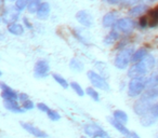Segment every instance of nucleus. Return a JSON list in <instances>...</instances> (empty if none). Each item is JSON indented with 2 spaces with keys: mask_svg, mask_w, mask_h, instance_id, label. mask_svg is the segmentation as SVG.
Here are the masks:
<instances>
[{
  "mask_svg": "<svg viewBox=\"0 0 158 138\" xmlns=\"http://www.w3.org/2000/svg\"><path fill=\"white\" fill-rule=\"evenodd\" d=\"M145 89H146V78H133L128 84V95L130 97H136L139 95H142Z\"/></svg>",
  "mask_w": 158,
  "mask_h": 138,
  "instance_id": "7ed1b4c3",
  "label": "nucleus"
},
{
  "mask_svg": "<svg viewBox=\"0 0 158 138\" xmlns=\"http://www.w3.org/2000/svg\"><path fill=\"white\" fill-rule=\"evenodd\" d=\"M52 77H53V79H54L55 81H56L63 89H67L68 88V82L66 81V80L64 79L62 76H60L59 73H53Z\"/></svg>",
  "mask_w": 158,
  "mask_h": 138,
  "instance_id": "bb28decb",
  "label": "nucleus"
},
{
  "mask_svg": "<svg viewBox=\"0 0 158 138\" xmlns=\"http://www.w3.org/2000/svg\"><path fill=\"white\" fill-rule=\"evenodd\" d=\"M69 67L72 70L76 71V73H81L82 70H84V64H82V61H80L79 59L77 58H73L72 61H69Z\"/></svg>",
  "mask_w": 158,
  "mask_h": 138,
  "instance_id": "4be33fe9",
  "label": "nucleus"
},
{
  "mask_svg": "<svg viewBox=\"0 0 158 138\" xmlns=\"http://www.w3.org/2000/svg\"><path fill=\"white\" fill-rule=\"evenodd\" d=\"M158 86V71L152 73L148 78H146V90Z\"/></svg>",
  "mask_w": 158,
  "mask_h": 138,
  "instance_id": "aec40b11",
  "label": "nucleus"
},
{
  "mask_svg": "<svg viewBox=\"0 0 158 138\" xmlns=\"http://www.w3.org/2000/svg\"><path fill=\"white\" fill-rule=\"evenodd\" d=\"M76 20L81 25L86 27H90L93 24V18L88 11L86 10H80L76 13Z\"/></svg>",
  "mask_w": 158,
  "mask_h": 138,
  "instance_id": "9b49d317",
  "label": "nucleus"
},
{
  "mask_svg": "<svg viewBox=\"0 0 158 138\" xmlns=\"http://www.w3.org/2000/svg\"><path fill=\"white\" fill-rule=\"evenodd\" d=\"M1 76H2V73H1V71H0V77H1Z\"/></svg>",
  "mask_w": 158,
  "mask_h": 138,
  "instance_id": "a19ab883",
  "label": "nucleus"
},
{
  "mask_svg": "<svg viewBox=\"0 0 158 138\" xmlns=\"http://www.w3.org/2000/svg\"><path fill=\"white\" fill-rule=\"evenodd\" d=\"M70 88H72L73 90L75 91V93H76L77 95H79L80 97H82L85 95V91L82 90L80 84L77 83V82H72V83H70Z\"/></svg>",
  "mask_w": 158,
  "mask_h": 138,
  "instance_id": "cd10ccee",
  "label": "nucleus"
},
{
  "mask_svg": "<svg viewBox=\"0 0 158 138\" xmlns=\"http://www.w3.org/2000/svg\"><path fill=\"white\" fill-rule=\"evenodd\" d=\"M134 25L135 24H134V22L131 18H120V20H118L115 23L114 30H119L123 34H130L134 29Z\"/></svg>",
  "mask_w": 158,
  "mask_h": 138,
  "instance_id": "6e6552de",
  "label": "nucleus"
},
{
  "mask_svg": "<svg viewBox=\"0 0 158 138\" xmlns=\"http://www.w3.org/2000/svg\"><path fill=\"white\" fill-rule=\"evenodd\" d=\"M133 54V46H128L123 50H120V52L116 55L114 59V65L116 66L118 69H126L129 65V63L131 61V57Z\"/></svg>",
  "mask_w": 158,
  "mask_h": 138,
  "instance_id": "f03ea898",
  "label": "nucleus"
},
{
  "mask_svg": "<svg viewBox=\"0 0 158 138\" xmlns=\"http://www.w3.org/2000/svg\"><path fill=\"white\" fill-rule=\"evenodd\" d=\"M139 25L141 26V28H145L147 26V18L146 15H143L140 18V21H139Z\"/></svg>",
  "mask_w": 158,
  "mask_h": 138,
  "instance_id": "473e14b6",
  "label": "nucleus"
},
{
  "mask_svg": "<svg viewBox=\"0 0 158 138\" xmlns=\"http://www.w3.org/2000/svg\"><path fill=\"white\" fill-rule=\"evenodd\" d=\"M37 108L40 110V111L46 112V113H48V112L50 111V108H49L48 106H47L46 104H44V103H39V104H37Z\"/></svg>",
  "mask_w": 158,
  "mask_h": 138,
  "instance_id": "2f4dec72",
  "label": "nucleus"
},
{
  "mask_svg": "<svg viewBox=\"0 0 158 138\" xmlns=\"http://www.w3.org/2000/svg\"><path fill=\"white\" fill-rule=\"evenodd\" d=\"M29 3V0H16L15 1V8L19 12L22 11V10L25 9L27 5Z\"/></svg>",
  "mask_w": 158,
  "mask_h": 138,
  "instance_id": "c85d7f7f",
  "label": "nucleus"
},
{
  "mask_svg": "<svg viewBox=\"0 0 158 138\" xmlns=\"http://www.w3.org/2000/svg\"><path fill=\"white\" fill-rule=\"evenodd\" d=\"M108 122H110V124L112 125V126L114 127L115 129H117V131H118L120 134H123V135L130 137V134H131V132H130L129 129L127 128V126H126L125 124L120 123L119 121L115 120L113 116H110V118H108Z\"/></svg>",
  "mask_w": 158,
  "mask_h": 138,
  "instance_id": "4468645a",
  "label": "nucleus"
},
{
  "mask_svg": "<svg viewBox=\"0 0 158 138\" xmlns=\"http://www.w3.org/2000/svg\"><path fill=\"white\" fill-rule=\"evenodd\" d=\"M139 0H121L120 2H121V5L123 6H126V7H129V6H132V5H134V3H136L138 2Z\"/></svg>",
  "mask_w": 158,
  "mask_h": 138,
  "instance_id": "72a5a7b5",
  "label": "nucleus"
},
{
  "mask_svg": "<svg viewBox=\"0 0 158 138\" xmlns=\"http://www.w3.org/2000/svg\"><path fill=\"white\" fill-rule=\"evenodd\" d=\"M157 119H158V103L155 104V105L151 108V110L147 111L144 116H141L140 123L143 126L148 127V126H152L153 124H155Z\"/></svg>",
  "mask_w": 158,
  "mask_h": 138,
  "instance_id": "423d86ee",
  "label": "nucleus"
},
{
  "mask_svg": "<svg viewBox=\"0 0 158 138\" xmlns=\"http://www.w3.org/2000/svg\"><path fill=\"white\" fill-rule=\"evenodd\" d=\"M116 18H117V13L115 12H108L104 15L103 21H102V24L104 27H110L116 23Z\"/></svg>",
  "mask_w": 158,
  "mask_h": 138,
  "instance_id": "a211bd4d",
  "label": "nucleus"
},
{
  "mask_svg": "<svg viewBox=\"0 0 158 138\" xmlns=\"http://www.w3.org/2000/svg\"><path fill=\"white\" fill-rule=\"evenodd\" d=\"M154 66H155V58H154L153 55L148 54L143 61L133 64L130 67V69L128 70V76L131 79L139 78V77H144L151 69H153Z\"/></svg>",
  "mask_w": 158,
  "mask_h": 138,
  "instance_id": "f257e3e1",
  "label": "nucleus"
},
{
  "mask_svg": "<svg viewBox=\"0 0 158 138\" xmlns=\"http://www.w3.org/2000/svg\"><path fill=\"white\" fill-rule=\"evenodd\" d=\"M146 18H147V26L152 27V28L158 26V5L155 6L153 9L148 10Z\"/></svg>",
  "mask_w": 158,
  "mask_h": 138,
  "instance_id": "ddd939ff",
  "label": "nucleus"
},
{
  "mask_svg": "<svg viewBox=\"0 0 158 138\" xmlns=\"http://www.w3.org/2000/svg\"><path fill=\"white\" fill-rule=\"evenodd\" d=\"M118 37H119L118 33H117L116 30H112L107 36H106V38L104 39V42H105L106 44H112L118 39Z\"/></svg>",
  "mask_w": 158,
  "mask_h": 138,
  "instance_id": "b1692460",
  "label": "nucleus"
},
{
  "mask_svg": "<svg viewBox=\"0 0 158 138\" xmlns=\"http://www.w3.org/2000/svg\"><path fill=\"white\" fill-rule=\"evenodd\" d=\"M84 132L87 135V137L91 138H110V134L103 129L99 124L97 123H88L85 124Z\"/></svg>",
  "mask_w": 158,
  "mask_h": 138,
  "instance_id": "20e7f679",
  "label": "nucleus"
},
{
  "mask_svg": "<svg viewBox=\"0 0 158 138\" xmlns=\"http://www.w3.org/2000/svg\"><path fill=\"white\" fill-rule=\"evenodd\" d=\"M0 89H1V97L5 101H18V93L8 86L5 82H0Z\"/></svg>",
  "mask_w": 158,
  "mask_h": 138,
  "instance_id": "9d476101",
  "label": "nucleus"
},
{
  "mask_svg": "<svg viewBox=\"0 0 158 138\" xmlns=\"http://www.w3.org/2000/svg\"><path fill=\"white\" fill-rule=\"evenodd\" d=\"M8 30H9L11 34H13V35H16V36L23 35V33H24V28H23L22 25L16 24V23H12V24H9V26H8Z\"/></svg>",
  "mask_w": 158,
  "mask_h": 138,
  "instance_id": "5701e85b",
  "label": "nucleus"
},
{
  "mask_svg": "<svg viewBox=\"0 0 158 138\" xmlns=\"http://www.w3.org/2000/svg\"><path fill=\"white\" fill-rule=\"evenodd\" d=\"M146 10H147L146 5H139V6H135V7L131 8V9L129 10V14L131 16H140V15H142Z\"/></svg>",
  "mask_w": 158,
  "mask_h": 138,
  "instance_id": "412c9836",
  "label": "nucleus"
},
{
  "mask_svg": "<svg viewBox=\"0 0 158 138\" xmlns=\"http://www.w3.org/2000/svg\"><path fill=\"white\" fill-rule=\"evenodd\" d=\"M34 107H35V105H34L33 101H29V99H27L26 101L22 103V108L24 110H31V109H34Z\"/></svg>",
  "mask_w": 158,
  "mask_h": 138,
  "instance_id": "7c9ffc66",
  "label": "nucleus"
},
{
  "mask_svg": "<svg viewBox=\"0 0 158 138\" xmlns=\"http://www.w3.org/2000/svg\"><path fill=\"white\" fill-rule=\"evenodd\" d=\"M21 125H22V127L27 132V133H29L31 135H33L34 137H36V138H49V135L46 133V132L42 131V129H40L39 127L35 126V125L31 124V123L23 122V123H21Z\"/></svg>",
  "mask_w": 158,
  "mask_h": 138,
  "instance_id": "1a4fd4ad",
  "label": "nucleus"
},
{
  "mask_svg": "<svg viewBox=\"0 0 158 138\" xmlns=\"http://www.w3.org/2000/svg\"><path fill=\"white\" fill-rule=\"evenodd\" d=\"M103 1H107V2L110 3V5H117V3L120 2L121 0H103Z\"/></svg>",
  "mask_w": 158,
  "mask_h": 138,
  "instance_id": "c9c22d12",
  "label": "nucleus"
},
{
  "mask_svg": "<svg viewBox=\"0 0 158 138\" xmlns=\"http://www.w3.org/2000/svg\"><path fill=\"white\" fill-rule=\"evenodd\" d=\"M130 138H141V137L135 133V132H131V134H130Z\"/></svg>",
  "mask_w": 158,
  "mask_h": 138,
  "instance_id": "e433bc0d",
  "label": "nucleus"
},
{
  "mask_svg": "<svg viewBox=\"0 0 158 138\" xmlns=\"http://www.w3.org/2000/svg\"><path fill=\"white\" fill-rule=\"evenodd\" d=\"M18 99L21 103H24V101H26L27 99H28V95L25 94V93H20V94L18 95Z\"/></svg>",
  "mask_w": 158,
  "mask_h": 138,
  "instance_id": "f704fd0d",
  "label": "nucleus"
},
{
  "mask_svg": "<svg viewBox=\"0 0 158 138\" xmlns=\"http://www.w3.org/2000/svg\"><path fill=\"white\" fill-rule=\"evenodd\" d=\"M86 92H87V94H88L94 101H100L99 93L97 92V90H95L94 88H92V86H88V88L86 89Z\"/></svg>",
  "mask_w": 158,
  "mask_h": 138,
  "instance_id": "a878e982",
  "label": "nucleus"
},
{
  "mask_svg": "<svg viewBox=\"0 0 158 138\" xmlns=\"http://www.w3.org/2000/svg\"><path fill=\"white\" fill-rule=\"evenodd\" d=\"M87 76H88V79L90 80L91 84L93 86L103 91H110V84L107 83L105 78H103L101 75H99L93 70H89L87 73Z\"/></svg>",
  "mask_w": 158,
  "mask_h": 138,
  "instance_id": "39448f33",
  "label": "nucleus"
},
{
  "mask_svg": "<svg viewBox=\"0 0 158 138\" xmlns=\"http://www.w3.org/2000/svg\"><path fill=\"white\" fill-rule=\"evenodd\" d=\"M113 118L125 125L128 123V119H129L128 118V114L126 113L123 110H115V111L113 112Z\"/></svg>",
  "mask_w": 158,
  "mask_h": 138,
  "instance_id": "6ab92c4d",
  "label": "nucleus"
},
{
  "mask_svg": "<svg viewBox=\"0 0 158 138\" xmlns=\"http://www.w3.org/2000/svg\"><path fill=\"white\" fill-rule=\"evenodd\" d=\"M40 6V0H29L28 3V12L29 13H36Z\"/></svg>",
  "mask_w": 158,
  "mask_h": 138,
  "instance_id": "393cba45",
  "label": "nucleus"
},
{
  "mask_svg": "<svg viewBox=\"0 0 158 138\" xmlns=\"http://www.w3.org/2000/svg\"><path fill=\"white\" fill-rule=\"evenodd\" d=\"M3 105H5L6 109L11 112H14V113H24L25 112V110L19 105L18 101H5Z\"/></svg>",
  "mask_w": 158,
  "mask_h": 138,
  "instance_id": "2eb2a0df",
  "label": "nucleus"
},
{
  "mask_svg": "<svg viewBox=\"0 0 158 138\" xmlns=\"http://www.w3.org/2000/svg\"><path fill=\"white\" fill-rule=\"evenodd\" d=\"M47 116H48V118L50 119L51 121H59L60 119H61V114L59 113L57 111H55V110H52L50 109V111L47 113Z\"/></svg>",
  "mask_w": 158,
  "mask_h": 138,
  "instance_id": "c756f323",
  "label": "nucleus"
},
{
  "mask_svg": "<svg viewBox=\"0 0 158 138\" xmlns=\"http://www.w3.org/2000/svg\"><path fill=\"white\" fill-rule=\"evenodd\" d=\"M140 1L143 3H152V2H154L155 0H140Z\"/></svg>",
  "mask_w": 158,
  "mask_h": 138,
  "instance_id": "4c0bfd02",
  "label": "nucleus"
},
{
  "mask_svg": "<svg viewBox=\"0 0 158 138\" xmlns=\"http://www.w3.org/2000/svg\"><path fill=\"white\" fill-rule=\"evenodd\" d=\"M148 55V53H147V50L145 48H141L139 49L138 51H135V52H133V54H132V57H131V63L135 64V63H139V61H143V59L145 58V57Z\"/></svg>",
  "mask_w": 158,
  "mask_h": 138,
  "instance_id": "f3484780",
  "label": "nucleus"
},
{
  "mask_svg": "<svg viewBox=\"0 0 158 138\" xmlns=\"http://www.w3.org/2000/svg\"><path fill=\"white\" fill-rule=\"evenodd\" d=\"M50 13V5L48 2L40 3L39 8L37 10V18L40 20H46Z\"/></svg>",
  "mask_w": 158,
  "mask_h": 138,
  "instance_id": "dca6fc26",
  "label": "nucleus"
},
{
  "mask_svg": "<svg viewBox=\"0 0 158 138\" xmlns=\"http://www.w3.org/2000/svg\"><path fill=\"white\" fill-rule=\"evenodd\" d=\"M81 138H88V137H87V136H82Z\"/></svg>",
  "mask_w": 158,
  "mask_h": 138,
  "instance_id": "ea45409f",
  "label": "nucleus"
},
{
  "mask_svg": "<svg viewBox=\"0 0 158 138\" xmlns=\"http://www.w3.org/2000/svg\"><path fill=\"white\" fill-rule=\"evenodd\" d=\"M24 23H25V24H26V25H28L29 28H31V23L28 22V20H26V18H24Z\"/></svg>",
  "mask_w": 158,
  "mask_h": 138,
  "instance_id": "58836bf2",
  "label": "nucleus"
},
{
  "mask_svg": "<svg viewBox=\"0 0 158 138\" xmlns=\"http://www.w3.org/2000/svg\"><path fill=\"white\" fill-rule=\"evenodd\" d=\"M49 71H50V66H49L48 61H44V59H40L37 63L35 64V67H34V76L37 79H42V78H46L49 75Z\"/></svg>",
  "mask_w": 158,
  "mask_h": 138,
  "instance_id": "0eeeda50",
  "label": "nucleus"
},
{
  "mask_svg": "<svg viewBox=\"0 0 158 138\" xmlns=\"http://www.w3.org/2000/svg\"><path fill=\"white\" fill-rule=\"evenodd\" d=\"M19 14H20V12L16 10V8H14V7L7 8V10H6L2 15V18H3L2 20H3V22L12 24V23H14L19 18Z\"/></svg>",
  "mask_w": 158,
  "mask_h": 138,
  "instance_id": "f8f14e48",
  "label": "nucleus"
}]
</instances>
